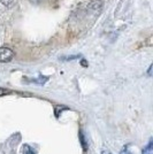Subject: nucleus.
<instances>
[{"instance_id":"obj_7","label":"nucleus","mask_w":153,"mask_h":154,"mask_svg":"<svg viewBox=\"0 0 153 154\" xmlns=\"http://www.w3.org/2000/svg\"><path fill=\"white\" fill-rule=\"evenodd\" d=\"M81 63H82L83 67H86V66H88V63H86V61H85V60H82V62H81Z\"/></svg>"},{"instance_id":"obj_8","label":"nucleus","mask_w":153,"mask_h":154,"mask_svg":"<svg viewBox=\"0 0 153 154\" xmlns=\"http://www.w3.org/2000/svg\"><path fill=\"white\" fill-rule=\"evenodd\" d=\"M101 154H112V153H111L109 151H102Z\"/></svg>"},{"instance_id":"obj_6","label":"nucleus","mask_w":153,"mask_h":154,"mask_svg":"<svg viewBox=\"0 0 153 154\" xmlns=\"http://www.w3.org/2000/svg\"><path fill=\"white\" fill-rule=\"evenodd\" d=\"M151 70H152V64L150 66V68H148V71H147V74H148V76H151Z\"/></svg>"},{"instance_id":"obj_2","label":"nucleus","mask_w":153,"mask_h":154,"mask_svg":"<svg viewBox=\"0 0 153 154\" xmlns=\"http://www.w3.org/2000/svg\"><path fill=\"white\" fill-rule=\"evenodd\" d=\"M142 154H153V140L152 139H150L148 144H147L145 147L143 148Z\"/></svg>"},{"instance_id":"obj_4","label":"nucleus","mask_w":153,"mask_h":154,"mask_svg":"<svg viewBox=\"0 0 153 154\" xmlns=\"http://www.w3.org/2000/svg\"><path fill=\"white\" fill-rule=\"evenodd\" d=\"M8 92H9L8 90H5V89H0V96H4V94L8 93Z\"/></svg>"},{"instance_id":"obj_9","label":"nucleus","mask_w":153,"mask_h":154,"mask_svg":"<svg viewBox=\"0 0 153 154\" xmlns=\"http://www.w3.org/2000/svg\"><path fill=\"white\" fill-rule=\"evenodd\" d=\"M26 154H33V153H32L31 151H27V153H26Z\"/></svg>"},{"instance_id":"obj_5","label":"nucleus","mask_w":153,"mask_h":154,"mask_svg":"<svg viewBox=\"0 0 153 154\" xmlns=\"http://www.w3.org/2000/svg\"><path fill=\"white\" fill-rule=\"evenodd\" d=\"M30 2H32V4H40V1L42 0H29Z\"/></svg>"},{"instance_id":"obj_1","label":"nucleus","mask_w":153,"mask_h":154,"mask_svg":"<svg viewBox=\"0 0 153 154\" xmlns=\"http://www.w3.org/2000/svg\"><path fill=\"white\" fill-rule=\"evenodd\" d=\"M14 58V52L9 47H0V62H9Z\"/></svg>"},{"instance_id":"obj_3","label":"nucleus","mask_w":153,"mask_h":154,"mask_svg":"<svg viewBox=\"0 0 153 154\" xmlns=\"http://www.w3.org/2000/svg\"><path fill=\"white\" fill-rule=\"evenodd\" d=\"M80 138H81V144L83 146V149L86 151V141H85V138H84V135L82 131H80Z\"/></svg>"}]
</instances>
